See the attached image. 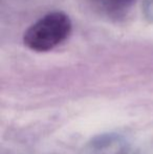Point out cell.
<instances>
[{
	"label": "cell",
	"instance_id": "cell-1",
	"mask_svg": "<svg viewBox=\"0 0 153 154\" xmlns=\"http://www.w3.org/2000/svg\"><path fill=\"white\" fill-rule=\"evenodd\" d=\"M72 23L63 12H51L34 22L23 34L24 45L36 53H46L56 48L69 37Z\"/></svg>",
	"mask_w": 153,
	"mask_h": 154
},
{
	"label": "cell",
	"instance_id": "cell-2",
	"mask_svg": "<svg viewBox=\"0 0 153 154\" xmlns=\"http://www.w3.org/2000/svg\"><path fill=\"white\" fill-rule=\"evenodd\" d=\"M130 146L122 135L116 133L100 134L91 138L80 154H130Z\"/></svg>",
	"mask_w": 153,
	"mask_h": 154
},
{
	"label": "cell",
	"instance_id": "cell-3",
	"mask_svg": "<svg viewBox=\"0 0 153 154\" xmlns=\"http://www.w3.org/2000/svg\"><path fill=\"white\" fill-rule=\"evenodd\" d=\"M94 8L109 17H120L124 15L136 0H90Z\"/></svg>",
	"mask_w": 153,
	"mask_h": 154
},
{
	"label": "cell",
	"instance_id": "cell-4",
	"mask_svg": "<svg viewBox=\"0 0 153 154\" xmlns=\"http://www.w3.org/2000/svg\"><path fill=\"white\" fill-rule=\"evenodd\" d=\"M142 8L145 18L150 22H153V0H144Z\"/></svg>",
	"mask_w": 153,
	"mask_h": 154
}]
</instances>
